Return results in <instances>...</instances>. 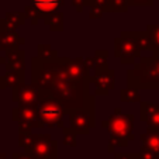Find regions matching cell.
Here are the masks:
<instances>
[{
    "mask_svg": "<svg viewBox=\"0 0 159 159\" xmlns=\"http://www.w3.org/2000/svg\"><path fill=\"white\" fill-rule=\"evenodd\" d=\"M39 116H41L42 121L47 123V125L52 127L57 123H61V108L58 107V104L55 103V100H48L47 103L41 106V110H39Z\"/></svg>",
    "mask_w": 159,
    "mask_h": 159,
    "instance_id": "1",
    "label": "cell"
},
{
    "mask_svg": "<svg viewBox=\"0 0 159 159\" xmlns=\"http://www.w3.org/2000/svg\"><path fill=\"white\" fill-rule=\"evenodd\" d=\"M62 4V0H33V7L39 13H54Z\"/></svg>",
    "mask_w": 159,
    "mask_h": 159,
    "instance_id": "2",
    "label": "cell"
},
{
    "mask_svg": "<svg viewBox=\"0 0 159 159\" xmlns=\"http://www.w3.org/2000/svg\"><path fill=\"white\" fill-rule=\"evenodd\" d=\"M129 3L132 4H151V0H129Z\"/></svg>",
    "mask_w": 159,
    "mask_h": 159,
    "instance_id": "3",
    "label": "cell"
}]
</instances>
